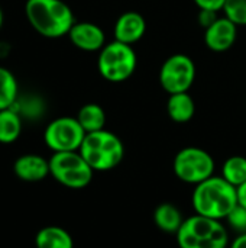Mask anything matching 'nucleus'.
I'll use <instances>...</instances> for the list:
<instances>
[{"instance_id":"obj_4","label":"nucleus","mask_w":246,"mask_h":248,"mask_svg":"<svg viewBox=\"0 0 246 248\" xmlns=\"http://www.w3.org/2000/svg\"><path fill=\"white\" fill-rule=\"evenodd\" d=\"M80 154L94 171H109L117 167L125 155L120 138L106 129L86 134Z\"/></svg>"},{"instance_id":"obj_26","label":"nucleus","mask_w":246,"mask_h":248,"mask_svg":"<svg viewBox=\"0 0 246 248\" xmlns=\"http://www.w3.org/2000/svg\"><path fill=\"white\" fill-rule=\"evenodd\" d=\"M231 248H246V232L239 234L231 244Z\"/></svg>"},{"instance_id":"obj_12","label":"nucleus","mask_w":246,"mask_h":248,"mask_svg":"<svg viewBox=\"0 0 246 248\" xmlns=\"http://www.w3.org/2000/svg\"><path fill=\"white\" fill-rule=\"evenodd\" d=\"M14 176L26 183H38L46 179L49 171V160L39 154H23L13 163Z\"/></svg>"},{"instance_id":"obj_11","label":"nucleus","mask_w":246,"mask_h":248,"mask_svg":"<svg viewBox=\"0 0 246 248\" xmlns=\"http://www.w3.org/2000/svg\"><path fill=\"white\" fill-rule=\"evenodd\" d=\"M68 38L74 46L86 52L101 51L106 42L103 29L91 22H75L68 32Z\"/></svg>"},{"instance_id":"obj_6","label":"nucleus","mask_w":246,"mask_h":248,"mask_svg":"<svg viewBox=\"0 0 246 248\" xmlns=\"http://www.w3.org/2000/svg\"><path fill=\"white\" fill-rule=\"evenodd\" d=\"M49 171L59 185L70 189H83L88 186L94 173L80 151L54 153L49 158Z\"/></svg>"},{"instance_id":"obj_14","label":"nucleus","mask_w":246,"mask_h":248,"mask_svg":"<svg viewBox=\"0 0 246 248\" xmlns=\"http://www.w3.org/2000/svg\"><path fill=\"white\" fill-rule=\"evenodd\" d=\"M167 112L171 121L177 124H186L193 119L196 113V105L188 92L170 94L167 102Z\"/></svg>"},{"instance_id":"obj_25","label":"nucleus","mask_w":246,"mask_h":248,"mask_svg":"<svg viewBox=\"0 0 246 248\" xmlns=\"http://www.w3.org/2000/svg\"><path fill=\"white\" fill-rule=\"evenodd\" d=\"M236 192H238V203L246 209V182L239 187H236Z\"/></svg>"},{"instance_id":"obj_17","label":"nucleus","mask_w":246,"mask_h":248,"mask_svg":"<svg viewBox=\"0 0 246 248\" xmlns=\"http://www.w3.org/2000/svg\"><path fill=\"white\" fill-rule=\"evenodd\" d=\"M77 121L83 126L86 134L101 131L106 125V112L97 103H87L78 110Z\"/></svg>"},{"instance_id":"obj_20","label":"nucleus","mask_w":246,"mask_h":248,"mask_svg":"<svg viewBox=\"0 0 246 248\" xmlns=\"http://www.w3.org/2000/svg\"><path fill=\"white\" fill-rule=\"evenodd\" d=\"M222 177L232 186L239 187L246 182V158L242 155L229 157L222 167Z\"/></svg>"},{"instance_id":"obj_2","label":"nucleus","mask_w":246,"mask_h":248,"mask_svg":"<svg viewBox=\"0 0 246 248\" xmlns=\"http://www.w3.org/2000/svg\"><path fill=\"white\" fill-rule=\"evenodd\" d=\"M25 15L30 26L45 38L68 35L75 23L71 7L62 0H26Z\"/></svg>"},{"instance_id":"obj_1","label":"nucleus","mask_w":246,"mask_h":248,"mask_svg":"<svg viewBox=\"0 0 246 248\" xmlns=\"http://www.w3.org/2000/svg\"><path fill=\"white\" fill-rule=\"evenodd\" d=\"M191 203L197 215L222 221L238 206V192L223 177L212 176L196 185Z\"/></svg>"},{"instance_id":"obj_16","label":"nucleus","mask_w":246,"mask_h":248,"mask_svg":"<svg viewBox=\"0 0 246 248\" xmlns=\"http://www.w3.org/2000/svg\"><path fill=\"white\" fill-rule=\"evenodd\" d=\"M154 222L161 231L167 234H177L184 219L177 206L173 203H161L154 212Z\"/></svg>"},{"instance_id":"obj_9","label":"nucleus","mask_w":246,"mask_h":248,"mask_svg":"<svg viewBox=\"0 0 246 248\" xmlns=\"http://www.w3.org/2000/svg\"><path fill=\"white\" fill-rule=\"evenodd\" d=\"M194 78V61L186 54H174L168 57L159 70V84L168 94L188 92Z\"/></svg>"},{"instance_id":"obj_22","label":"nucleus","mask_w":246,"mask_h":248,"mask_svg":"<svg viewBox=\"0 0 246 248\" xmlns=\"http://www.w3.org/2000/svg\"><path fill=\"white\" fill-rule=\"evenodd\" d=\"M226 221L229 222V225H231L233 230L239 231L241 234H242V232H246V209L244 206H241L239 203H238V206L228 215Z\"/></svg>"},{"instance_id":"obj_13","label":"nucleus","mask_w":246,"mask_h":248,"mask_svg":"<svg viewBox=\"0 0 246 248\" xmlns=\"http://www.w3.org/2000/svg\"><path fill=\"white\" fill-rule=\"evenodd\" d=\"M146 31V22L144 16L138 12H125L122 13L113 29L115 39L128 45H132L142 39Z\"/></svg>"},{"instance_id":"obj_23","label":"nucleus","mask_w":246,"mask_h":248,"mask_svg":"<svg viewBox=\"0 0 246 248\" xmlns=\"http://www.w3.org/2000/svg\"><path fill=\"white\" fill-rule=\"evenodd\" d=\"M220 16L217 15V12L215 10H207V9H200L199 15H197V20L200 23V26H203L204 29H207L209 26H212Z\"/></svg>"},{"instance_id":"obj_27","label":"nucleus","mask_w":246,"mask_h":248,"mask_svg":"<svg viewBox=\"0 0 246 248\" xmlns=\"http://www.w3.org/2000/svg\"><path fill=\"white\" fill-rule=\"evenodd\" d=\"M1 25H3V12L0 9V28H1Z\"/></svg>"},{"instance_id":"obj_5","label":"nucleus","mask_w":246,"mask_h":248,"mask_svg":"<svg viewBox=\"0 0 246 248\" xmlns=\"http://www.w3.org/2000/svg\"><path fill=\"white\" fill-rule=\"evenodd\" d=\"M136 62V54L132 45L115 39L101 48L97 60V68L101 77L107 81L122 83L135 73Z\"/></svg>"},{"instance_id":"obj_18","label":"nucleus","mask_w":246,"mask_h":248,"mask_svg":"<svg viewBox=\"0 0 246 248\" xmlns=\"http://www.w3.org/2000/svg\"><path fill=\"white\" fill-rule=\"evenodd\" d=\"M22 134V118L13 109L0 110V144H12Z\"/></svg>"},{"instance_id":"obj_19","label":"nucleus","mask_w":246,"mask_h":248,"mask_svg":"<svg viewBox=\"0 0 246 248\" xmlns=\"http://www.w3.org/2000/svg\"><path fill=\"white\" fill-rule=\"evenodd\" d=\"M17 81L13 73L4 67H0V110L13 108L17 99Z\"/></svg>"},{"instance_id":"obj_8","label":"nucleus","mask_w":246,"mask_h":248,"mask_svg":"<svg viewBox=\"0 0 246 248\" xmlns=\"http://www.w3.org/2000/svg\"><path fill=\"white\" fill-rule=\"evenodd\" d=\"M86 137V131L77 118L61 116L48 124L43 132V141L54 153L78 151Z\"/></svg>"},{"instance_id":"obj_21","label":"nucleus","mask_w":246,"mask_h":248,"mask_svg":"<svg viewBox=\"0 0 246 248\" xmlns=\"http://www.w3.org/2000/svg\"><path fill=\"white\" fill-rule=\"evenodd\" d=\"M223 12L236 26H246V0H226Z\"/></svg>"},{"instance_id":"obj_10","label":"nucleus","mask_w":246,"mask_h":248,"mask_svg":"<svg viewBox=\"0 0 246 248\" xmlns=\"http://www.w3.org/2000/svg\"><path fill=\"white\" fill-rule=\"evenodd\" d=\"M238 36V26L226 16L219 17L212 26L204 29V44L210 51L225 52L231 49Z\"/></svg>"},{"instance_id":"obj_3","label":"nucleus","mask_w":246,"mask_h":248,"mask_svg":"<svg viewBox=\"0 0 246 248\" xmlns=\"http://www.w3.org/2000/svg\"><path fill=\"white\" fill-rule=\"evenodd\" d=\"M175 237L180 248H228L229 246L226 227L217 219L197 214L184 219Z\"/></svg>"},{"instance_id":"obj_24","label":"nucleus","mask_w":246,"mask_h":248,"mask_svg":"<svg viewBox=\"0 0 246 248\" xmlns=\"http://www.w3.org/2000/svg\"><path fill=\"white\" fill-rule=\"evenodd\" d=\"M196 6L199 9H207V10H223V6L226 3V0H194Z\"/></svg>"},{"instance_id":"obj_7","label":"nucleus","mask_w":246,"mask_h":248,"mask_svg":"<svg viewBox=\"0 0 246 248\" xmlns=\"http://www.w3.org/2000/svg\"><path fill=\"white\" fill-rule=\"evenodd\" d=\"M173 167L181 182L196 186L213 176L215 160L203 148L187 147L177 153Z\"/></svg>"},{"instance_id":"obj_15","label":"nucleus","mask_w":246,"mask_h":248,"mask_svg":"<svg viewBox=\"0 0 246 248\" xmlns=\"http://www.w3.org/2000/svg\"><path fill=\"white\" fill-rule=\"evenodd\" d=\"M36 248H74V241L68 231L61 227H45L35 237Z\"/></svg>"}]
</instances>
